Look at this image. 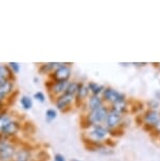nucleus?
I'll return each mask as SVG.
<instances>
[{"mask_svg": "<svg viewBox=\"0 0 160 161\" xmlns=\"http://www.w3.org/2000/svg\"><path fill=\"white\" fill-rule=\"evenodd\" d=\"M78 90H79V84H77L75 82L70 83V84H68V87H66V90H65V94L74 96L75 94L78 93Z\"/></svg>", "mask_w": 160, "mask_h": 161, "instance_id": "ddd939ff", "label": "nucleus"}, {"mask_svg": "<svg viewBox=\"0 0 160 161\" xmlns=\"http://www.w3.org/2000/svg\"><path fill=\"white\" fill-rule=\"evenodd\" d=\"M21 104H22L23 108H25V110H30V108H32L33 103H32V99L30 98L28 96H23L22 98H21Z\"/></svg>", "mask_w": 160, "mask_h": 161, "instance_id": "dca6fc26", "label": "nucleus"}, {"mask_svg": "<svg viewBox=\"0 0 160 161\" xmlns=\"http://www.w3.org/2000/svg\"><path fill=\"white\" fill-rule=\"evenodd\" d=\"M107 116H108L107 108L101 106V108H97V110L92 111V113L90 115V121L92 123H99L102 120H104Z\"/></svg>", "mask_w": 160, "mask_h": 161, "instance_id": "f257e3e1", "label": "nucleus"}, {"mask_svg": "<svg viewBox=\"0 0 160 161\" xmlns=\"http://www.w3.org/2000/svg\"><path fill=\"white\" fill-rule=\"evenodd\" d=\"M8 122H11V118L8 117V115H2V116H0V130L3 129Z\"/></svg>", "mask_w": 160, "mask_h": 161, "instance_id": "f3484780", "label": "nucleus"}, {"mask_svg": "<svg viewBox=\"0 0 160 161\" xmlns=\"http://www.w3.org/2000/svg\"><path fill=\"white\" fill-rule=\"evenodd\" d=\"M10 65H11V68L14 69V72L15 73H18L19 72V64H18V63H16V62H11L10 63Z\"/></svg>", "mask_w": 160, "mask_h": 161, "instance_id": "4be33fe9", "label": "nucleus"}, {"mask_svg": "<svg viewBox=\"0 0 160 161\" xmlns=\"http://www.w3.org/2000/svg\"><path fill=\"white\" fill-rule=\"evenodd\" d=\"M108 134L107 130L102 126H95L94 130H92V135L94 136L96 139H103L105 137V135Z\"/></svg>", "mask_w": 160, "mask_h": 161, "instance_id": "1a4fd4ad", "label": "nucleus"}, {"mask_svg": "<svg viewBox=\"0 0 160 161\" xmlns=\"http://www.w3.org/2000/svg\"><path fill=\"white\" fill-rule=\"evenodd\" d=\"M55 161H65V159H64V157L63 156H61V155H56L55 156Z\"/></svg>", "mask_w": 160, "mask_h": 161, "instance_id": "5701e85b", "label": "nucleus"}, {"mask_svg": "<svg viewBox=\"0 0 160 161\" xmlns=\"http://www.w3.org/2000/svg\"><path fill=\"white\" fill-rule=\"evenodd\" d=\"M156 129H157V130H158V132L160 133V121L156 124Z\"/></svg>", "mask_w": 160, "mask_h": 161, "instance_id": "393cba45", "label": "nucleus"}, {"mask_svg": "<svg viewBox=\"0 0 160 161\" xmlns=\"http://www.w3.org/2000/svg\"><path fill=\"white\" fill-rule=\"evenodd\" d=\"M45 115H47V119L52 120V119H55L57 114H56V112L54 111V110H47V114H45Z\"/></svg>", "mask_w": 160, "mask_h": 161, "instance_id": "aec40b11", "label": "nucleus"}, {"mask_svg": "<svg viewBox=\"0 0 160 161\" xmlns=\"http://www.w3.org/2000/svg\"><path fill=\"white\" fill-rule=\"evenodd\" d=\"M104 98L108 100V101H111L113 103L121 101L123 99V95H121L120 93H118L117 91L113 90V89H105L104 90Z\"/></svg>", "mask_w": 160, "mask_h": 161, "instance_id": "7ed1b4c3", "label": "nucleus"}, {"mask_svg": "<svg viewBox=\"0 0 160 161\" xmlns=\"http://www.w3.org/2000/svg\"><path fill=\"white\" fill-rule=\"evenodd\" d=\"M89 93V87L84 86H79V90H78V94H79V97L82 98V97H86Z\"/></svg>", "mask_w": 160, "mask_h": 161, "instance_id": "a211bd4d", "label": "nucleus"}, {"mask_svg": "<svg viewBox=\"0 0 160 161\" xmlns=\"http://www.w3.org/2000/svg\"><path fill=\"white\" fill-rule=\"evenodd\" d=\"M72 100H73V96L64 94V95L61 96L58 100H57V108H58L59 110H62V108H64L65 106H68L72 102Z\"/></svg>", "mask_w": 160, "mask_h": 161, "instance_id": "0eeeda50", "label": "nucleus"}, {"mask_svg": "<svg viewBox=\"0 0 160 161\" xmlns=\"http://www.w3.org/2000/svg\"><path fill=\"white\" fill-rule=\"evenodd\" d=\"M66 87H68V82L66 81H61V82H57L54 84L53 86V92L55 94H60L62 93L63 91L66 90Z\"/></svg>", "mask_w": 160, "mask_h": 161, "instance_id": "f8f14e48", "label": "nucleus"}, {"mask_svg": "<svg viewBox=\"0 0 160 161\" xmlns=\"http://www.w3.org/2000/svg\"><path fill=\"white\" fill-rule=\"evenodd\" d=\"M14 147L12 145L4 143V142H0V158L2 160H8L14 155Z\"/></svg>", "mask_w": 160, "mask_h": 161, "instance_id": "f03ea898", "label": "nucleus"}, {"mask_svg": "<svg viewBox=\"0 0 160 161\" xmlns=\"http://www.w3.org/2000/svg\"><path fill=\"white\" fill-rule=\"evenodd\" d=\"M90 108L92 111H95V110H97V108H101L102 106V101H101V99L99 98L98 96H93L92 98L90 99Z\"/></svg>", "mask_w": 160, "mask_h": 161, "instance_id": "9d476101", "label": "nucleus"}, {"mask_svg": "<svg viewBox=\"0 0 160 161\" xmlns=\"http://www.w3.org/2000/svg\"><path fill=\"white\" fill-rule=\"evenodd\" d=\"M113 111H115L119 114L124 113V112L126 111V103H125L124 100H121V101L113 103Z\"/></svg>", "mask_w": 160, "mask_h": 161, "instance_id": "9b49d317", "label": "nucleus"}, {"mask_svg": "<svg viewBox=\"0 0 160 161\" xmlns=\"http://www.w3.org/2000/svg\"><path fill=\"white\" fill-rule=\"evenodd\" d=\"M7 79H5V78H3V77H1V76H0V86H2V84H4L5 82H7Z\"/></svg>", "mask_w": 160, "mask_h": 161, "instance_id": "b1692460", "label": "nucleus"}, {"mask_svg": "<svg viewBox=\"0 0 160 161\" xmlns=\"http://www.w3.org/2000/svg\"><path fill=\"white\" fill-rule=\"evenodd\" d=\"M12 83L11 82H8V81H7L4 84H2L1 86H0V95H2V96H5V95H8V93L12 91Z\"/></svg>", "mask_w": 160, "mask_h": 161, "instance_id": "4468645a", "label": "nucleus"}, {"mask_svg": "<svg viewBox=\"0 0 160 161\" xmlns=\"http://www.w3.org/2000/svg\"><path fill=\"white\" fill-rule=\"evenodd\" d=\"M0 76L5 78V79L10 76V72H8L7 66H0Z\"/></svg>", "mask_w": 160, "mask_h": 161, "instance_id": "6ab92c4d", "label": "nucleus"}, {"mask_svg": "<svg viewBox=\"0 0 160 161\" xmlns=\"http://www.w3.org/2000/svg\"><path fill=\"white\" fill-rule=\"evenodd\" d=\"M18 129H19L18 123L15 122V121H11L2 129V132H3V134H7V135H13L17 132Z\"/></svg>", "mask_w": 160, "mask_h": 161, "instance_id": "6e6552de", "label": "nucleus"}, {"mask_svg": "<svg viewBox=\"0 0 160 161\" xmlns=\"http://www.w3.org/2000/svg\"><path fill=\"white\" fill-rule=\"evenodd\" d=\"M34 97L37 100H39V101H41V102H43L44 101V95L42 93H40V92H38V93H36L35 95H34Z\"/></svg>", "mask_w": 160, "mask_h": 161, "instance_id": "412c9836", "label": "nucleus"}, {"mask_svg": "<svg viewBox=\"0 0 160 161\" xmlns=\"http://www.w3.org/2000/svg\"><path fill=\"white\" fill-rule=\"evenodd\" d=\"M87 87H89V89H90L91 91H92L93 94H94L95 96H97L98 94L100 93L102 90H103V86H98V84H96V83H94V82H91Z\"/></svg>", "mask_w": 160, "mask_h": 161, "instance_id": "2eb2a0df", "label": "nucleus"}, {"mask_svg": "<svg viewBox=\"0 0 160 161\" xmlns=\"http://www.w3.org/2000/svg\"><path fill=\"white\" fill-rule=\"evenodd\" d=\"M144 120L150 125H156L160 121V115L157 113L156 111H149L146 113L144 116Z\"/></svg>", "mask_w": 160, "mask_h": 161, "instance_id": "423d86ee", "label": "nucleus"}, {"mask_svg": "<svg viewBox=\"0 0 160 161\" xmlns=\"http://www.w3.org/2000/svg\"><path fill=\"white\" fill-rule=\"evenodd\" d=\"M71 75V71L68 66H60L59 69H56L55 74H54V77L58 82H61V81H66L69 79Z\"/></svg>", "mask_w": 160, "mask_h": 161, "instance_id": "20e7f679", "label": "nucleus"}, {"mask_svg": "<svg viewBox=\"0 0 160 161\" xmlns=\"http://www.w3.org/2000/svg\"><path fill=\"white\" fill-rule=\"evenodd\" d=\"M105 120H107V124L108 126H116L117 124L120 122V120H121V115L119 113H117L115 111H112L111 113L108 114L107 118H105Z\"/></svg>", "mask_w": 160, "mask_h": 161, "instance_id": "39448f33", "label": "nucleus"}, {"mask_svg": "<svg viewBox=\"0 0 160 161\" xmlns=\"http://www.w3.org/2000/svg\"><path fill=\"white\" fill-rule=\"evenodd\" d=\"M72 161H80V160H76V159H74V160H72Z\"/></svg>", "mask_w": 160, "mask_h": 161, "instance_id": "a878e982", "label": "nucleus"}]
</instances>
